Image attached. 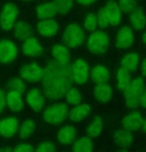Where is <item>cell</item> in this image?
Returning a JSON list of instances; mask_svg holds the SVG:
<instances>
[{
  "label": "cell",
  "mask_w": 146,
  "mask_h": 152,
  "mask_svg": "<svg viewBox=\"0 0 146 152\" xmlns=\"http://www.w3.org/2000/svg\"><path fill=\"white\" fill-rule=\"evenodd\" d=\"M71 66H60L52 61L43 70L44 96L51 100H57L66 96V93L73 84Z\"/></svg>",
  "instance_id": "obj_1"
},
{
  "label": "cell",
  "mask_w": 146,
  "mask_h": 152,
  "mask_svg": "<svg viewBox=\"0 0 146 152\" xmlns=\"http://www.w3.org/2000/svg\"><path fill=\"white\" fill-rule=\"evenodd\" d=\"M144 90L145 84L141 78H136L133 81H131L129 87L124 91L125 102H126L128 107L131 108V110H135L139 107Z\"/></svg>",
  "instance_id": "obj_2"
},
{
  "label": "cell",
  "mask_w": 146,
  "mask_h": 152,
  "mask_svg": "<svg viewBox=\"0 0 146 152\" xmlns=\"http://www.w3.org/2000/svg\"><path fill=\"white\" fill-rule=\"evenodd\" d=\"M69 107L65 104H54L47 107L43 113V118L50 124H58L63 122L69 115Z\"/></svg>",
  "instance_id": "obj_3"
},
{
  "label": "cell",
  "mask_w": 146,
  "mask_h": 152,
  "mask_svg": "<svg viewBox=\"0 0 146 152\" xmlns=\"http://www.w3.org/2000/svg\"><path fill=\"white\" fill-rule=\"evenodd\" d=\"M85 36L83 30L78 25H69L63 34V43L66 48H76L81 46L85 42Z\"/></svg>",
  "instance_id": "obj_4"
},
{
  "label": "cell",
  "mask_w": 146,
  "mask_h": 152,
  "mask_svg": "<svg viewBox=\"0 0 146 152\" xmlns=\"http://www.w3.org/2000/svg\"><path fill=\"white\" fill-rule=\"evenodd\" d=\"M109 46V39L103 31H95L88 38L87 48L89 52L96 55L103 54Z\"/></svg>",
  "instance_id": "obj_5"
},
{
  "label": "cell",
  "mask_w": 146,
  "mask_h": 152,
  "mask_svg": "<svg viewBox=\"0 0 146 152\" xmlns=\"http://www.w3.org/2000/svg\"><path fill=\"white\" fill-rule=\"evenodd\" d=\"M18 15V9L13 3L5 4L0 13V26L4 31H9L14 26Z\"/></svg>",
  "instance_id": "obj_6"
},
{
  "label": "cell",
  "mask_w": 146,
  "mask_h": 152,
  "mask_svg": "<svg viewBox=\"0 0 146 152\" xmlns=\"http://www.w3.org/2000/svg\"><path fill=\"white\" fill-rule=\"evenodd\" d=\"M71 72H72L73 81L76 84H84L89 78V67L84 60H76L71 66Z\"/></svg>",
  "instance_id": "obj_7"
},
{
  "label": "cell",
  "mask_w": 146,
  "mask_h": 152,
  "mask_svg": "<svg viewBox=\"0 0 146 152\" xmlns=\"http://www.w3.org/2000/svg\"><path fill=\"white\" fill-rule=\"evenodd\" d=\"M18 54L15 44L9 40L0 41V64H9L13 62Z\"/></svg>",
  "instance_id": "obj_8"
},
{
  "label": "cell",
  "mask_w": 146,
  "mask_h": 152,
  "mask_svg": "<svg viewBox=\"0 0 146 152\" xmlns=\"http://www.w3.org/2000/svg\"><path fill=\"white\" fill-rule=\"evenodd\" d=\"M22 79L29 83H37L42 81L43 78V70L36 64L25 65L20 72Z\"/></svg>",
  "instance_id": "obj_9"
},
{
  "label": "cell",
  "mask_w": 146,
  "mask_h": 152,
  "mask_svg": "<svg viewBox=\"0 0 146 152\" xmlns=\"http://www.w3.org/2000/svg\"><path fill=\"white\" fill-rule=\"evenodd\" d=\"M143 117L139 111H133L127 114L124 118L122 119V127L123 129L128 131H134L143 126Z\"/></svg>",
  "instance_id": "obj_10"
},
{
  "label": "cell",
  "mask_w": 146,
  "mask_h": 152,
  "mask_svg": "<svg viewBox=\"0 0 146 152\" xmlns=\"http://www.w3.org/2000/svg\"><path fill=\"white\" fill-rule=\"evenodd\" d=\"M104 9L106 11L109 25H112V26L118 25L122 18V11L120 9L119 5L112 0H109L104 5Z\"/></svg>",
  "instance_id": "obj_11"
},
{
  "label": "cell",
  "mask_w": 146,
  "mask_h": 152,
  "mask_svg": "<svg viewBox=\"0 0 146 152\" xmlns=\"http://www.w3.org/2000/svg\"><path fill=\"white\" fill-rule=\"evenodd\" d=\"M134 41V35L129 26H124L118 31L116 37V46L120 49L129 48Z\"/></svg>",
  "instance_id": "obj_12"
},
{
  "label": "cell",
  "mask_w": 146,
  "mask_h": 152,
  "mask_svg": "<svg viewBox=\"0 0 146 152\" xmlns=\"http://www.w3.org/2000/svg\"><path fill=\"white\" fill-rule=\"evenodd\" d=\"M26 100L28 105L34 111H39L44 105V96L38 88H32L26 94Z\"/></svg>",
  "instance_id": "obj_13"
},
{
  "label": "cell",
  "mask_w": 146,
  "mask_h": 152,
  "mask_svg": "<svg viewBox=\"0 0 146 152\" xmlns=\"http://www.w3.org/2000/svg\"><path fill=\"white\" fill-rule=\"evenodd\" d=\"M22 49H23L24 55L27 57H37L41 55L43 52L42 46L40 45L38 40L34 37H30L25 40L22 45Z\"/></svg>",
  "instance_id": "obj_14"
},
{
  "label": "cell",
  "mask_w": 146,
  "mask_h": 152,
  "mask_svg": "<svg viewBox=\"0 0 146 152\" xmlns=\"http://www.w3.org/2000/svg\"><path fill=\"white\" fill-rule=\"evenodd\" d=\"M18 128V120L15 117H6L0 120V135L12 137Z\"/></svg>",
  "instance_id": "obj_15"
},
{
  "label": "cell",
  "mask_w": 146,
  "mask_h": 152,
  "mask_svg": "<svg viewBox=\"0 0 146 152\" xmlns=\"http://www.w3.org/2000/svg\"><path fill=\"white\" fill-rule=\"evenodd\" d=\"M58 27L59 26L57 24V22L53 19L41 20L37 25V31L41 36L52 37L57 33Z\"/></svg>",
  "instance_id": "obj_16"
},
{
  "label": "cell",
  "mask_w": 146,
  "mask_h": 152,
  "mask_svg": "<svg viewBox=\"0 0 146 152\" xmlns=\"http://www.w3.org/2000/svg\"><path fill=\"white\" fill-rule=\"evenodd\" d=\"M52 55L54 62L60 66H67L70 62V54L65 46L55 45L52 48Z\"/></svg>",
  "instance_id": "obj_17"
},
{
  "label": "cell",
  "mask_w": 146,
  "mask_h": 152,
  "mask_svg": "<svg viewBox=\"0 0 146 152\" xmlns=\"http://www.w3.org/2000/svg\"><path fill=\"white\" fill-rule=\"evenodd\" d=\"M75 128L71 125H65L59 129L58 133H57V140L63 145H69L75 140Z\"/></svg>",
  "instance_id": "obj_18"
},
{
  "label": "cell",
  "mask_w": 146,
  "mask_h": 152,
  "mask_svg": "<svg viewBox=\"0 0 146 152\" xmlns=\"http://www.w3.org/2000/svg\"><path fill=\"white\" fill-rule=\"evenodd\" d=\"M90 78L96 85L107 84L110 79V73L103 66H95L90 72Z\"/></svg>",
  "instance_id": "obj_19"
},
{
  "label": "cell",
  "mask_w": 146,
  "mask_h": 152,
  "mask_svg": "<svg viewBox=\"0 0 146 152\" xmlns=\"http://www.w3.org/2000/svg\"><path fill=\"white\" fill-rule=\"evenodd\" d=\"M7 96V107L12 111H20L23 110L24 102L22 99V94L14 91H8Z\"/></svg>",
  "instance_id": "obj_20"
},
{
  "label": "cell",
  "mask_w": 146,
  "mask_h": 152,
  "mask_svg": "<svg viewBox=\"0 0 146 152\" xmlns=\"http://www.w3.org/2000/svg\"><path fill=\"white\" fill-rule=\"evenodd\" d=\"M58 10L53 4V2H46L41 5H39L37 8V17L40 20H48L51 19L52 17L57 15Z\"/></svg>",
  "instance_id": "obj_21"
},
{
  "label": "cell",
  "mask_w": 146,
  "mask_h": 152,
  "mask_svg": "<svg viewBox=\"0 0 146 152\" xmlns=\"http://www.w3.org/2000/svg\"><path fill=\"white\" fill-rule=\"evenodd\" d=\"M90 113V107L87 104H79L73 107L69 113L70 119L74 122H80L81 120L86 118Z\"/></svg>",
  "instance_id": "obj_22"
},
{
  "label": "cell",
  "mask_w": 146,
  "mask_h": 152,
  "mask_svg": "<svg viewBox=\"0 0 146 152\" xmlns=\"http://www.w3.org/2000/svg\"><path fill=\"white\" fill-rule=\"evenodd\" d=\"M113 91L109 85L101 84L97 85L94 88V96L95 99L100 102H109L111 96H112Z\"/></svg>",
  "instance_id": "obj_23"
},
{
  "label": "cell",
  "mask_w": 146,
  "mask_h": 152,
  "mask_svg": "<svg viewBox=\"0 0 146 152\" xmlns=\"http://www.w3.org/2000/svg\"><path fill=\"white\" fill-rule=\"evenodd\" d=\"M113 140L120 147L126 148L128 146H130L131 143H132L133 135L130 131H128L126 129H119L114 133Z\"/></svg>",
  "instance_id": "obj_24"
},
{
  "label": "cell",
  "mask_w": 146,
  "mask_h": 152,
  "mask_svg": "<svg viewBox=\"0 0 146 152\" xmlns=\"http://www.w3.org/2000/svg\"><path fill=\"white\" fill-rule=\"evenodd\" d=\"M13 32L16 38L19 40H26L31 37L32 34V28L29 24H27L24 21H19L13 26Z\"/></svg>",
  "instance_id": "obj_25"
},
{
  "label": "cell",
  "mask_w": 146,
  "mask_h": 152,
  "mask_svg": "<svg viewBox=\"0 0 146 152\" xmlns=\"http://www.w3.org/2000/svg\"><path fill=\"white\" fill-rule=\"evenodd\" d=\"M120 65H121V68L124 69V70L130 72H134L138 68L139 65V56L137 53H130L125 55L123 58L121 59V62H120Z\"/></svg>",
  "instance_id": "obj_26"
},
{
  "label": "cell",
  "mask_w": 146,
  "mask_h": 152,
  "mask_svg": "<svg viewBox=\"0 0 146 152\" xmlns=\"http://www.w3.org/2000/svg\"><path fill=\"white\" fill-rule=\"evenodd\" d=\"M130 22L132 27L135 30L141 31L146 26V17L142 9H135L133 12H131L130 15Z\"/></svg>",
  "instance_id": "obj_27"
},
{
  "label": "cell",
  "mask_w": 146,
  "mask_h": 152,
  "mask_svg": "<svg viewBox=\"0 0 146 152\" xmlns=\"http://www.w3.org/2000/svg\"><path fill=\"white\" fill-rule=\"evenodd\" d=\"M117 88L120 91L124 93L127 90V88L129 87L130 83H131V76L130 73L124 69L120 68L118 72H117Z\"/></svg>",
  "instance_id": "obj_28"
},
{
  "label": "cell",
  "mask_w": 146,
  "mask_h": 152,
  "mask_svg": "<svg viewBox=\"0 0 146 152\" xmlns=\"http://www.w3.org/2000/svg\"><path fill=\"white\" fill-rule=\"evenodd\" d=\"M93 143L88 136H83L73 144L72 152H92Z\"/></svg>",
  "instance_id": "obj_29"
},
{
  "label": "cell",
  "mask_w": 146,
  "mask_h": 152,
  "mask_svg": "<svg viewBox=\"0 0 146 152\" xmlns=\"http://www.w3.org/2000/svg\"><path fill=\"white\" fill-rule=\"evenodd\" d=\"M102 127H103L102 119L100 118L99 116H96L95 118L93 119V121L91 122L89 126L87 127L86 132H87L88 137H89V138H96V137L101 133Z\"/></svg>",
  "instance_id": "obj_30"
},
{
  "label": "cell",
  "mask_w": 146,
  "mask_h": 152,
  "mask_svg": "<svg viewBox=\"0 0 146 152\" xmlns=\"http://www.w3.org/2000/svg\"><path fill=\"white\" fill-rule=\"evenodd\" d=\"M35 129V123L33 122V120L27 119L25 121L22 122V124L20 125L19 128V136L21 139H27L28 137L31 136V134L34 132Z\"/></svg>",
  "instance_id": "obj_31"
},
{
  "label": "cell",
  "mask_w": 146,
  "mask_h": 152,
  "mask_svg": "<svg viewBox=\"0 0 146 152\" xmlns=\"http://www.w3.org/2000/svg\"><path fill=\"white\" fill-rule=\"evenodd\" d=\"M66 102L68 104L70 105H77L79 104H81V100H82V96L81 94L79 93V91L77 90L75 88H71L68 90V91L66 93Z\"/></svg>",
  "instance_id": "obj_32"
},
{
  "label": "cell",
  "mask_w": 146,
  "mask_h": 152,
  "mask_svg": "<svg viewBox=\"0 0 146 152\" xmlns=\"http://www.w3.org/2000/svg\"><path fill=\"white\" fill-rule=\"evenodd\" d=\"M25 90H26V86H25L24 82L19 78L12 79L8 84V91H14L23 94L25 93Z\"/></svg>",
  "instance_id": "obj_33"
},
{
  "label": "cell",
  "mask_w": 146,
  "mask_h": 152,
  "mask_svg": "<svg viewBox=\"0 0 146 152\" xmlns=\"http://www.w3.org/2000/svg\"><path fill=\"white\" fill-rule=\"evenodd\" d=\"M84 27L88 32H95V30L98 27L97 22V16L94 13H89L85 17L84 20Z\"/></svg>",
  "instance_id": "obj_34"
},
{
  "label": "cell",
  "mask_w": 146,
  "mask_h": 152,
  "mask_svg": "<svg viewBox=\"0 0 146 152\" xmlns=\"http://www.w3.org/2000/svg\"><path fill=\"white\" fill-rule=\"evenodd\" d=\"M52 2L58 10V13H66L73 6V0H53Z\"/></svg>",
  "instance_id": "obj_35"
},
{
  "label": "cell",
  "mask_w": 146,
  "mask_h": 152,
  "mask_svg": "<svg viewBox=\"0 0 146 152\" xmlns=\"http://www.w3.org/2000/svg\"><path fill=\"white\" fill-rule=\"evenodd\" d=\"M118 5L124 13H131L136 9L135 0H119Z\"/></svg>",
  "instance_id": "obj_36"
},
{
  "label": "cell",
  "mask_w": 146,
  "mask_h": 152,
  "mask_svg": "<svg viewBox=\"0 0 146 152\" xmlns=\"http://www.w3.org/2000/svg\"><path fill=\"white\" fill-rule=\"evenodd\" d=\"M97 22H98V27H100L101 29H104L109 25V21H108V17L104 7L101 8L97 13Z\"/></svg>",
  "instance_id": "obj_37"
},
{
  "label": "cell",
  "mask_w": 146,
  "mask_h": 152,
  "mask_svg": "<svg viewBox=\"0 0 146 152\" xmlns=\"http://www.w3.org/2000/svg\"><path fill=\"white\" fill-rule=\"evenodd\" d=\"M34 152H55V146L52 142L44 141L38 144Z\"/></svg>",
  "instance_id": "obj_38"
},
{
  "label": "cell",
  "mask_w": 146,
  "mask_h": 152,
  "mask_svg": "<svg viewBox=\"0 0 146 152\" xmlns=\"http://www.w3.org/2000/svg\"><path fill=\"white\" fill-rule=\"evenodd\" d=\"M12 152H34V150L32 146L28 143H21V144L17 145Z\"/></svg>",
  "instance_id": "obj_39"
},
{
  "label": "cell",
  "mask_w": 146,
  "mask_h": 152,
  "mask_svg": "<svg viewBox=\"0 0 146 152\" xmlns=\"http://www.w3.org/2000/svg\"><path fill=\"white\" fill-rule=\"evenodd\" d=\"M7 105V96L3 91H0V113H2Z\"/></svg>",
  "instance_id": "obj_40"
},
{
  "label": "cell",
  "mask_w": 146,
  "mask_h": 152,
  "mask_svg": "<svg viewBox=\"0 0 146 152\" xmlns=\"http://www.w3.org/2000/svg\"><path fill=\"white\" fill-rule=\"evenodd\" d=\"M140 104H141L144 108H146V88H145L144 91H143V94H142L141 100H140Z\"/></svg>",
  "instance_id": "obj_41"
},
{
  "label": "cell",
  "mask_w": 146,
  "mask_h": 152,
  "mask_svg": "<svg viewBox=\"0 0 146 152\" xmlns=\"http://www.w3.org/2000/svg\"><path fill=\"white\" fill-rule=\"evenodd\" d=\"M76 1L81 5H89L93 3V2H95L96 0H76Z\"/></svg>",
  "instance_id": "obj_42"
},
{
  "label": "cell",
  "mask_w": 146,
  "mask_h": 152,
  "mask_svg": "<svg viewBox=\"0 0 146 152\" xmlns=\"http://www.w3.org/2000/svg\"><path fill=\"white\" fill-rule=\"evenodd\" d=\"M141 72L143 74V76L146 77V59H144L141 63Z\"/></svg>",
  "instance_id": "obj_43"
},
{
  "label": "cell",
  "mask_w": 146,
  "mask_h": 152,
  "mask_svg": "<svg viewBox=\"0 0 146 152\" xmlns=\"http://www.w3.org/2000/svg\"><path fill=\"white\" fill-rule=\"evenodd\" d=\"M0 152H12V150L9 147H3L0 148Z\"/></svg>",
  "instance_id": "obj_44"
},
{
  "label": "cell",
  "mask_w": 146,
  "mask_h": 152,
  "mask_svg": "<svg viewBox=\"0 0 146 152\" xmlns=\"http://www.w3.org/2000/svg\"><path fill=\"white\" fill-rule=\"evenodd\" d=\"M143 128H144V130H145V132H146V118H145V120L143 121V126H142Z\"/></svg>",
  "instance_id": "obj_45"
},
{
  "label": "cell",
  "mask_w": 146,
  "mask_h": 152,
  "mask_svg": "<svg viewBox=\"0 0 146 152\" xmlns=\"http://www.w3.org/2000/svg\"><path fill=\"white\" fill-rule=\"evenodd\" d=\"M143 41L146 43V31H145V33L143 34Z\"/></svg>",
  "instance_id": "obj_46"
},
{
  "label": "cell",
  "mask_w": 146,
  "mask_h": 152,
  "mask_svg": "<svg viewBox=\"0 0 146 152\" xmlns=\"http://www.w3.org/2000/svg\"><path fill=\"white\" fill-rule=\"evenodd\" d=\"M116 152H128L127 150H125V149H120V150L116 151Z\"/></svg>",
  "instance_id": "obj_47"
},
{
  "label": "cell",
  "mask_w": 146,
  "mask_h": 152,
  "mask_svg": "<svg viewBox=\"0 0 146 152\" xmlns=\"http://www.w3.org/2000/svg\"><path fill=\"white\" fill-rule=\"evenodd\" d=\"M23 1H33V0H23Z\"/></svg>",
  "instance_id": "obj_48"
}]
</instances>
